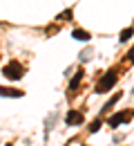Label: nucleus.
Returning <instances> with one entry per match:
<instances>
[{"label": "nucleus", "mask_w": 134, "mask_h": 146, "mask_svg": "<svg viewBox=\"0 0 134 146\" xmlns=\"http://www.w3.org/2000/svg\"><path fill=\"white\" fill-rule=\"evenodd\" d=\"M116 79H118V72H116V68H112V70H107L105 72V76L96 83V94H103V92H110L112 90V86L116 83Z\"/></svg>", "instance_id": "nucleus-1"}, {"label": "nucleus", "mask_w": 134, "mask_h": 146, "mask_svg": "<svg viewBox=\"0 0 134 146\" xmlns=\"http://www.w3.org/2000/svg\"><path fill=\"white\" fill-rule=\"evenodd\" d=\"M2 74H5L9 81H18V79L25 76V68H22V63H18V61H9V63L2 68Z\"/></svg>", "instance_id": "nucleus-2"}, {"label": "nucleus", "mask_w": 134, "mask_h": 146, "mask_svg": "<svg viewBox=\"0 0 134 146\" xmlns=\"http://www.w3.org/2000/svg\"><path fill=\"white\" fill-rule=\"evenodd\" d=\"M85 121V115L80 112V110H69L67 115H65V124L67 126H80Z\"/></svg>", "instance_id": "nucleus-3"}, {"label": "nucleus", "mask_w": 134, "mask_h": 146, "mask_svg": "<svg viewBox=\"0 0 134 146\" xmlns=\"http://www.w3.org/2000/svg\"><path fill=\"white\" fill-rule=\"evenodd\" d=\"M130 117H132V110H125V112H118V115H112V117L107 119V124L116 128V126H121L123 121H127Z\"/></svg>", "instance_id": "nucleus-4"}, {"label": "nucleus", "mask_w": 134, "mask_h": 146, "mask_svg": "<svg viewBox=\"0 0 134 146\" xmlns=\"http://www.w3.org/2000/svg\"><path fill=\"white\" fill-rule=\"evenodd\" d=\"M83 76H85V72H83V70H78V72L74 74V79H72V81H69V94H74V92H76V88H78V83H80V81H83Z\"/></svg>", "instance_id": "nucleus-5"}, {"label": "nucleus", "mask_w": 134, "mask_h": 146, "mask_svg": "<svg viewBox=\"0 0 134 146\" xmlns=\"http://www.w3.org/2000/svg\"><path fill=\"white\" fill-rule=\"evenodd\" d=\"M0 94H2V97H22L25 92L16 90V88H2V86H0Z\"/></svg>", "instance_id": "nucleus-6"}, {"label": "nucleus", "mask_w": 134, "mask_h": 146, "mask_svg": "<svg viewBox=\"0 0 134 146\" xmlns=\"http://www.w3.org/2000/svg\"><path fill=\"white\" fill-rule=\"evenodd\" d=\"M74 38H76V40H83V43H87V40H90V32H85V29H74Z\"/></svg>", "instance_id": "nucleus-7"}, {"label": "nucleus", "mask_w": 134, "mask_h": 146, "mask_svg": "<svg viewBox=\"0 0 134 146\" xmlns=\"http://www.w3.org/2000/svg\"><path fill=\"white\" fill-rule=\"evenodd\" d=\"M132 34H134V27H125V29L121 32L118 40H121V43H125V40H130V38H132Z\"/></svg>", "instance_id": "nucleus-8"}, {"label": "nucleus", "mask_w": 134, "mask_h": 146, "mask_svg": "<svg viewBox=\"0 0 134 146\" xmlns=\"http://www.w3.org/2000/svg\"><path fill=\"white\" fill-rule=\"evenodd\" d=\"M118 99H121V92H116L114 97H112V99H110V101H107V104L103 106V112H107V110H112V106H114V104L118 101Z\"/></svg>", "instance_id": "nucleus-9"}, {"label": "nucleus", "mask_w": 134, "mask_h": 146, "mask_svg": "<svg viewBox=\"0 0 134 146\" xmlns=\"http://www.w3.org/2000/svg\"><path fill=\"white\" fill-rule=\"evenodd\" d=\"M58 20H72V9H67V11L58 14Z\"/></svg>", "instance_id": "nucleus-10"}, {"label": "nucleus", "mask_w": 134, "mask_h": 146, "mask_svg": "<svg viewBox=\"0 0 134 146\" xmlns=\"http://www.w3.org/2000/svg\"><path fill=\"white\" fill-rule=\"evenodd\" d=\"M98 128H101V119H94V121L90 124V133H96Z\"/></svg>", "instance_id": "nucleus-11"}, {"label": "nucleus", "mask_w": 134, "mask_h": 146, "mask_svg": "<svg viewBox=\"0 0 134 146\" xmlns=\"http://www.w3.org/2000/svg\"><path fill=\"white\" fill-rule=\"evenodd\" d=\"M127 61H130V63H134V47L127 52Z\"/></svg>", "instance_id": "nucleus-12"}]
</instances>
